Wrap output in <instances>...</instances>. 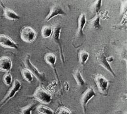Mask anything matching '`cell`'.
Returning <instances> with one entry per match:
<instances>
[{
	"label": "cell",
	"instance_id": "obj_1",
	"mask_svg": "<svg viewBox=\"0 0 127 114\" xmlns=\"http://www.w3.org/2000/svg\"><path fill=\"white\" fill-rule=\"evenodd\" d=\"M24 64L26 68L31 71L32 74H33L36 79L41 83H44L46 81V78L45 74L43 73H41L36 68V67L32 65L31 62V56L30 54H28L24 60Z\"/></svg>",
	"mask_w": 127,
	"mask_h": 114
},
{
	"label": "cell",
	"instance_id": "obj_2",
	"mask_svg": "<svg viewBox=\"0 0 127 114\" xmlns=\"http://www.w3.org/2000/svg\"><path fill=\"white\" fill-rule=\"evenodd\" d=\"M33 98L44 104H49L52 99L51 95L41 86H39L36 89Z\"/></svg>",
	"mask_w": 127,
	"mask_h": 114
},
{
	"label": "cell",
	"instance_id": "obj_3",
	"mask_svg": "<svg viewBox=\"0 0 127 114\" xmlns=\"http://www.w3.org/2000/svg\"><path fill=\"white\" fill-rule=\"evenodd\" d=\"M20 37L21 39L28 43L32 42L36 37V31L30 26H25L20 31Z\"/></svg>",
	"mask_w": 127,
	"mask_h": 114
},
{
	"label": "cell",
	"instance_id": "obj_4",
	"mask_svg": "<svg viewBox=\"0 0 127 114\" xmlns=\"http://www.w3.org/2000/svg\"><path fill=\"white\" fill-rule=\"evenodd\" d=\"M21 87V83L18 80H16L13 82L12 87L8 91L7 93L6 94L5 97L3 98L1 102H0V108L2 107L5 104H6L10 99L13 98L16 93L19 91Z\"/></svg>",
	"mask_w": 127,
	"mask_h": 114
},
{
	"label": "cell",
	"instance_id": "obj_5",
	"mask_svg": "<svg viewBox=\"0 0 127 114\" xmlns=\"http://www.w3.org/2000/svg\"><path fill=\"white\" fill-rule=\"evenodd\" d=\"M95 81L99 92L104 95H106L109 85V82L102 75H97L95 77Z\"/></svg>",
	"mask_w": 127,
	"mask_h": 114
},
{
	"label": "cell",
	"instance_id": "obj_6",
	"mask_svg": "<svg viewBox=\"0 0 127 114\" xmlns=\"http://www.w3.org/2000/svg\"><path fill=\"white\" fill-rule=\"evenodd\" d=\"M95 96V92L92 87L89 88L82 96L81 99V105L84 112L86 111L87 105L89 101Z\"/></svg>",
	"mask_w": 127,
	"mask_h": 114
},
{
	"label": "cell",
	"instance_id": "obj_7",
	"mask_svg": "<svg viewBox=\"0 0 127 114\" xmlns=\"http://www.w3.org/2000/svg\"><path fill=\"white\" fill-rule=\"evenodd\" d=\"M0 46L7 48L18 49V46L8 36L0 34Z\"/></svg>",
	"mask_w": 127,
	"mask_h": 114
},
{
	"label": "cell",
	"instance_id": "obj_8",
	"mask_svg": "<svg viewBox=\"0 0 127 114\" xmlns=\"http://www.w3.org/2000/svg\"><path fill=\"white\" fill-rule=\"evenodd\" d=\"M107 57L103 52H99L97 56V60L99 63V64L102 65L105 69L108 70L110 72L113 76L115 77V74L111 68V65H110L109 63L107 60Z\"/></svg>",
	"mask_w": 127,
	"mask_h": 114
},
{
	"label": "cell",
	"instance_id": "obj_9",
	"mask_svg": "<svg viewBox=\"0 0 127 114\" xmlns=\"http://www.w3.org/2000/svg\"><path fill=\"white\" fill-rule=\"evenodd\" d=\"M0 5L3 9L4 16L5 17V18H6L7 19L15 21V20H19L20 19V17L14 11L6 7L3 4V3L2 2L1 0H0Z\"/></svg>",
	"mask_w": 127,
	"mask_h": 114
},
{
	"label": "cell",
	"instance_id": "obj_10",
	"mask_svg": "<svg viewBox=\"0 0 127 114\" xmlns=\"http://www.w3.org/2000/svg\"><path fill=\"white\" fill-rule=\"evenodd\" d=\"M12 62L11 59L6 56L0 58V71L8 72L12 68Z\"/></svg>",
	"mask_w": 127,
	"mask_h": 114
},
{
	"label": "cell",
	"instance_id": "obj_11",
	"mask_svg": "<svg viewBox=\"0 0 127 114\" xmlns=\"http://www.w3.org/2000/svg\"><path fill=\"white\" fill-rule=\"evenodd\" d=\"M66 14L64 12L62 8L58 5H54L51 9L48 15L46 18V21H49L53 18L58 15H65Z\"/></svg>",
	"mask_w": 127,
	"mask_h": 114
},
{
	"label": "cell",
	"instance_id": "obj_12",
	"mask_svg": "<svg viewBox=\"0 0 127 114\" xmlns=\"http://www.w3.org/2000/svg\"><path fill=\"white\" fill-rule=\"evenodd\" d=\"M61 30V27L60 26H56L53 29V32L52 34V40L54 41V42L57 44L59 46L60 49V52H61V57L62 61L64 60V59L63 53V50L62 46L61 45V43L60 41V32Z\"/></svg>",
	"mask_w": 127,
	"mask_h": 114
},
{
	"label": "cell",
	"instance_id": "obj_13",
	"mask_svg": "<svg viewBox=\"0 0 127 114\" xmlns=\"http://www.w3.org/2000/svg\"><path fill=\"white\" fill-rule=\"evenodd\" d=\"M86 23V18L84 13L81 14L78 20V37L83 38V28Z\"/></svg>",
	"mask_w": 127,
	"mask_h": 114
},
{
	"label": "cell",
	"instance_id": "obj_14",
	"mask_svg": "<svg viewBox=\"0 0 127 114\" xmlns=\"http://www.w3.org/2000/svg\"><path fill=\"white\" fill-rule=\"evenodd\" d=\"M45 60L49 65L52 66L53 68H54L56 60V58L54 54L51 53L47 54L45 57Z\"/></svg>",
	"mask_w": 127,
	"mask_h": 114
},
{
	"label": "cell",
	"instance_id": "obj_15",
	"mask_svg": "<svg viewBox=\"0 0 127 114\" xmlns=\"http://www.w3.org/2000/svg\"><path fill=\"white\" fill-rule=\"evenodd\" d=\"M36 110L39 114H55L52 110L43 105L37 106Z\"/></svg>",
	"mask_w": 127,
	"mask_h": 114
},
{
	"label": "cell",
	"instance_id": "obj_16",
	"mask_svg": "<svg viewBox=\"0 0 127 114\" xmlns=\"http://www.w3.org/2000/svg\"><path fill=\"white\" fill-rule=\"evenodd\" d=\"M23 79L28 82H32L33 81V77L32 73L27 68H23L21 71Z\"/></svg>",
	"mask_w": 127,
	"mask_h": 114
},
{
	"label": "cell",
	"instance_id": "obj_17",
	"mask_svg": "<svg viewBox=\"0 0 127 114\" xmlns=\"http://www.w3.org/2000/svg\"><path fill=\"white\" fill-rule=\"evenodd\" d=\"M89 57V53L84 50L81 51L79 53V60L80 64L82 66L85 65Z\"/></svg>",
	"mask_w": 127,
	"mask_h": 114
},
{
	"label": "cell",
	"instance_id": "obj_18",
	"mask_svg": "<svg viewBox=\"0 0 127 114\" xmlns=\"http://www.w3.org/2000/svg\"><path fill=\"white\" fill-rule=\"evenodd\" d=\"M100 17L99 15H96L94 18L91 21L90 24L91 26L95 29H99L101 27L100 25Z\"/></svg>",
	"mask_w": 127,
	"mask_h": 114
},
{
	"label": "cell",
	"instance_id": "obj_19",
	"mask_svg": "<svg viewBox=\"0 0 127 114\" xmlns=\"http://www.w3.org/2000/svg\"><path fill=\"white\" fill-rule=\"evenodd\" d=\"M53 32L52 28L49 26H44L41 31V35L44 38H47L52 35Z\"/></svg>",
	"mask_w": 127,
	"mask_h": 114
},
{
	"label": "cell",
	"instance_id": "obj_20",
	"mask_svg": "<svg viewBox=\"0 0 127 114\" xmlns=\"http://www.w3.org/2000/svg\"><path fill=\"white\" fill-rule=\"evenodd\" d=\"M74 78L78 85L82 86L85 84V82L82 77V76L79 70H77V71H75V72L74 74Z\"/></svg>",
	"mask_w": 127,
	"mask_h": 114
},
{
	"label": "cell",
	"instance_id": "obj_21",
	"mask_svg": "<svg viewBox=\"0 0 127 114\" xmlns=\"http://www.w3.org/2000/svg\"><path fill=\"white\" fill-rule=\"evenodd\" d=\"M36 104H32L26 107L22 108L21 110V114H32V111L36 107Z\"/></svg>",
	"mask_w": 127,
	"mask_h": 114
},
{
	"label": "cell",
	"instance_id": "obj_22",
	"mask_svg": "<svg viewBox=\"0 0 127 114\" xmlns=\"http://www.w3.org/2000/svg\"><path fill=\"white\" fill-rule=\"evenodd\" d=\"M101 4H102V0H97L94 4V5L93 6V13L94 15V17L95 16L99 11L100 10L101 7Z\"/></svg>",
	"mask_w": 127,
	"mask_h": 114
},
{
	"label": "cell",
	"instance_id": "obj_23",
	"mask_svg": "<svg viewBox=\"0 0 127 114\" xmlns=\"http://www.w3.org/2000/svg\"><path fill=\"white\" fill-rule=\"evenodd\" d=\"M3 80L4 83L7 85L9 86L11 84L12 81V78L11 75V74L9 73H6L4 75L3 78Z\"/></svg>",
	"mask_w": 127,
	"mask_h": 114
},
{
	"label": "cell",
	"instance_id": "obj_24",
	"mask_svg": "<svg viewBox=\"0 0 127 114\" xmlns=\"http://www.w3.org/2000/svg\"><path fill=\"white\" fill-rule=\"evenodd\" d=\"M55 114H71V112L67 108L61 107L57 110Z\"/></svg>",
	"mask_w": 127,
	"mask_h": 114
},
{
	"label": "cell",
	"instance_id": "obj_25",
	"mask_svg": "<svg viewBox=\"0 0 127 114\" xmlns=\"http://www.w3.org/2000/svg\"><path fill=\"white\" fill-rule=\"evenodd\" d=\"M106 59H107V60L108 62V63H110V62H112L113 61V58L112 57H107Z\"/></svg>",
	"mask_w": 127,
	"mask_h": 114
}]
</instances>
